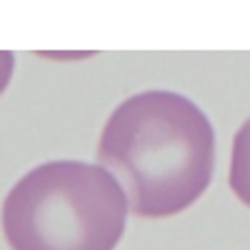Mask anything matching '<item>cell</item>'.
I'll return each mask as SVG.
<instances>
[{"label": "cell", "instance_id": "6da1fadb", "mask_svg": "<svg viewBox=\"0 0 250 250\" xmlns=\"http://www.w3.org/2000/svg\"><path fill=\"white\" fill-rule=\"evenodd\" d=\"M98 160L125 185L138 218H170L213 180L215 130L190 98L173 90L130 95L110 113Z\"/></svg>", "mask_w": 250, "mask_h": 250}, {"label": "cell", "instance_id": "7a4b0ae2", "mask_svg": "<svg viewBox=\"0 0 250 250\" xmlns=\"http://www.w3.org/2000/svg\"><path fill=\"white\" fill-rule=\"evenodd\" d=\"M128 210V195L103 165L50 160L10 188L3 233L13 250H113Z\"/></svg>", "mask_w": 250, "mask_h": 250}, {"label": "cell", "instance_id": "3957f363", "mask_svg": "<svg viewBox=\"0 0 250 250\" xmlns=\"http://www.w3.org/2000/svg\"><path fill=\"white\" fill-rule=\"evenodd\" d=\"M230 188L238 195V200L250 208V118L240 125V130L233 138Z\"/></svg>", "mask_w": 250, "mask_h": 250}, {"label": "cell", "instance_id": "277c9868", "mask_svg": "<svg viewBox=\"0 0 250 250\" xmlns=\"http://www.w3.org/2000/svg\"><path fill=\"white\" fill-rule=\"evenodd\" d=\"M10 75H13V53L0 50V93L5 90Z\"/></svg>", "mask_w": 250, "mask_h": 250}]
</instances>
